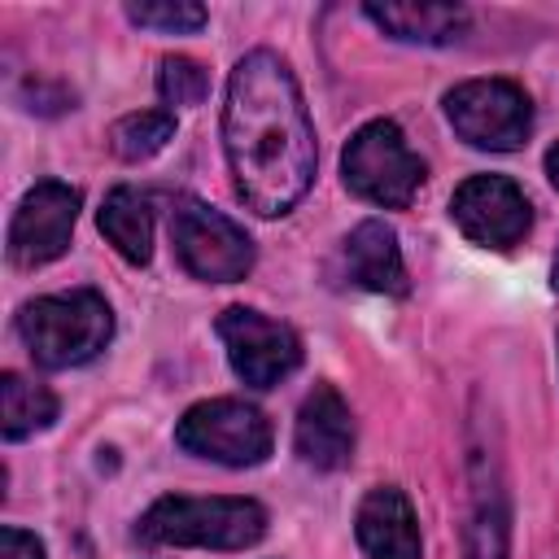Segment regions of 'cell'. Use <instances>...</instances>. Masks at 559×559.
Returning <instances> with one entry per match:
<instances>
[{
  "label": "cell",
  "instance_id": "1",
  "mask_svg": "<svg viewBox=\"0 0 559 559\" xmlns=\"http://www.w3.org/2000/svg\"><path fill=\"white\" fill-rule=\"evenodd\" d=\"M223 148L236 197L262 214H288L314 179V127L293 70L258 48L245 52L227 79Z\"/></svg>",
  "mask_w": 559,
  "mask_h": 559
},
{
  "label": "cell",
  "instance_id": "2",
  "mask_svg": "<svg viewBox=\"0 0 559 559\" xmlns=\"http://www.w3.org/2000/svg\"><path fill=\"white\" fill-rule=\"evenodd\" d=\"M17 336L35 367L66 371L96 358L114 336V310L96 288H70L52 297H35L17 314Z\"/></svg>",
  "mask_w": 559,
  "mask_h": 559
},
{
  "label": "cell",
  "instance_id": "3",
  "mask_svg": "<svg viewBox=\"0 0 559 559\" xmlns=\"http://www.w3.org/2000/svg\"><path fill=\"white\" fill-rule=\"evenodd\" d=\"M266 533V507L253 498H157L140 524L135 537L148 546H205V550H245L262 542Z\"/></svg>",
  "mask_w": 559,
  "mask_h": 559
},
{
  "label": "cell",
  "instance_id": "4",
  "mask_svg": "<svg viewBox=\"0 0 559 559\" xmlns=\"http://www.w3.org/2000/svg\"><path fill=\"white\" fill-rule=\"evenodd\" d=\"M341 175L354 197L384 205V210H402V205H411V197L419 192L428 170H424L419 153L406 144L402 127L389 118H376V122L358 127L354 140L345 144Z\"/></svg>",
  "mask_w": 559,
  "mask_h": 559
},
{
  "label": "cell",
  "instance_id": "5",
  "mask_svg": "<svg viewBox=\"0 0 559 559\" xmlns=\"http://www.w3.org/2000/svg\"><path fill=\"white\" fill-rule=\"evenodd\" d=\"M271 441H275L271 419L258 406L236 402V397L197 402L175 424V445L179 450H188L197 459H210V463H223V467L262 463L271 454Z\"/></svg>",
  "mask_w": 559,
  "mask_h": 559
},
{
  "label": "cell",
  "instance_id": "6",
  "mask_svg": "<svg viewBox=\"0 0 559 559\" xmlns=\"http://www.w3.org/2000/svg\"><path fill=\"white\" fill-rule=\"evenodd\" d=\"M170 240L183 271L205 284H236L253 271V240L245 236V227H236L205 201L179 197L170 205Z\"/></svg>",
  "mask_w": 559,
  "mask_h": 559
},
{
  "label": "cell",
  "instance_id": "7",
  "mask_svg": "<svg viewBox=\"0 0 559 559\" xmlns=\"http://www.w3.org/2000/svg\"><path fill=\"white\" fill-rule=\"evenodd\" d=\"M445 118L467 144L511 153L533 131V100L511 79H472L445 92Z\"/></svg>",
  "mask_w": 559,
  "mask_h": 559
},
{
  "label": "cell",
  "instance_id": "8",
  "mask_svg": "<svg viewBox=\"0 0 559 559\" xmlns=\"http://www.w3.org/2000/svg\"><path fill=\"white\" fill-rule=\"evenodd\" d=\"M218 336L227 345V362L231 371L249 384V389H271L284 376H293L301 367V341L288 323L266 319L262 310L249 306H227L218 314Z\"/></svg>",
  "mask_w": 559,
  "mask_h": 559
},
{
  "label": "cell",
  "instance_id": "9",
  "mask_svg": "<svg viewBox=\"0 0 559 559\" xmlns=\"http://www.w3.org/2000/svg\"><path fill=\"white\" fill-rule=\"evenodd\" d=\"M74 218H79V192L70 183H57V179L35 183L17 201V214L9 223V262L22 271L57 262L70 249Z\"/></svg>",
  "mask_w": 559,
  "mask_h": 559
},
{
  "label": "cell",
  "instance_id": "10",
  "mask_svg": "<svg viewBox=\"0 0 559 559\" xmlns=\"http://www.w3.org/2000/svg\"><path fill=\"white\" fill-rule=\"evenodd\" d=\"M450 218L467 240L485 249H511L515 240H524L533 210H528V197L507 175H472L454 188Z\"/></svg>",
  "mask_w": 559,
  "mask_h": 559
},
{
  "label": "cell",
  "instance_id": "11",
  "mask_svg": "<svg viewBox=\"0 0 559 559\" xmlns=\"http://www.w3.org/2000/svg\"><path fill=\"white\" fill-rule=\"evenodd\" d=\"M293 445H297V459L310 463L314 472H336L354 459V415L332 384H314L306 393L297 411Z\"/></svg>",
  "mask_w": 559,
  "mask_h": 559
},
{
  "label": "cell",
  "instance_id": "12",
  "mask_svg": "<svg viewBox=\"0 0 559 559\" xmlns=\"http://www.w3.org/2000/svg\"><path fill=\"white\" fill-rule=\"evenodd\" d=\"M354 533L367 559H424L415 507L397 485H380L358 502Z\"/></svg>",
  "mask_w": 559,
  "mask_h": 559
},
{
  "label": "cell",
  "instance_id": "13",
  "mask_svg": "<svg viewBox=\"0 0 559 559\" xmlns=\"http://www.w3.org/2000/svg\"><path fill=\"white\" fill-rule=\"evenodd\" d=\"M345 271L367 293H384V297H406L411 293L406 262H402V249H397V231L384 218H362L349 231V240H345Z\"/></svg>",
  "mask_w": 559,
  "mask_h": 559
},
{
  "label": "cell",
  "instance_id": "14",
  "mask_svg": "<svg viewBox=\"0 0 559 559\" xmlns=\"http://www.w3.org/2000/svg\"><path fill=\"white\" fill-rule=\"evenodd\" d=\"M362 13L406 44H459L472 26L463 4H367Z\"/></svg>",
  "mask_w": 559,
  "mask_h": 559
},
{
  "label": "cell",
  "instance_id": "15",
  "mask_svg": "<svg viewBox=\"0 0 559 559\" xmlns=\"http://www.w3.org/2000/svg\"><path fill=\"white\" fill-rule=\"evenodd\" d=\"M105 240L135 266H144L153 258V214H148V201L135 192V188H114L105 201H100V214H96Z\"/></svg>",
  "mask_w": 559,
  "mask_h": 559
},
{
  "label": "cell",
  "instance_id": "16",
  "mask_svg": "<svg viewBox=\"0 0 559 559\" xmlns=\"http://www.w3.org/2000/svg\"><path fill=\"white\" fill-rule=\"evenodd\" d=\"M52 419H57V393L52 389H44L17 371L0 376V432H4V441L35 437Z\"/></svg>",
  "mask_w": 559,
  "mask_h": 559
},
{
  "label": "cell",
  "instance_id": "17",
  "mask_svg": "<svg viewBox=\"0 0 559 559\" xmlns=\"http://www.w3.org/2000/svg\"><path fill=\"white\" fill-rule=\"evenodd\" d=\"M170 135H175V114L170 109H135V114H122L109 127V148L122 162H144V157L162 153Z\"/></svg>",
  "mask_w": 559,
  "mask_h": 559
},
{
  "label": "cell",
  "instance_id": "18",
  "mask_svg": "<svg viewBox=\"0 0 559 559\" xmlns=\"http://www.w3.org/2000/svg\"><path fill=\"white\" fill-rule=\"evenodd\" d=\"M507 502L498 485H476V507L467 524V559H507Z\"/></svg>",
  "mask_w": 559,
  "mask_h": 559
},
{
  "label": "cell",
  "instance_id": "19",
  "mask_svg": "<svg viewBox=\"0 0 559 559\" xmlns=\"http://www.w3.org/2000/svg\"><path fill=\"white\" fill-rule=\"evenodd\" d=\"M127 17L135 26H153V31H201L205 26V9L192 4V0H144V4H127Z\"/></svg>",
  "mask_w": 559,
  "mask_h": 559
},
{
  "label": "cell",
  "instance_id": "20",
  "mask_svg": "<svg viewBox=\"0 0 559 559\" xmlns=\"http://www.w3.org/2000/svg\"><path fill=\"white\" fill-rule=\"evenodd\" d=\"M157 92L166 105H201L210 92V79L192 57H166L157 70Z\"/></svg>",
  "mask_w": 559,
  "mask_h": 559
},
{
  "label": "cell",
  "instance_id": "21",
  "mask_svg": "<svg viewBox=\"0 0 559 559\" xmlns=\"http://www.w3.org/2000/svg\"><path fill=\"white\" fill-rule=\"evenodd\" d=\"M0 559H44V542L26 528H0Z\"/></svg>",
  "mask_w": 559,
  "mask_h": 559
},
{
  "label": "cell",
  "instance_id": "22",
  "mask_svg": "<svg viewBox=\"0 0 559 559\" xmlns=\"http://www.w3.org/2000/svg\"><path fill=\"white\" fill-rule=\"evenodd\" d=\"M546 179L559 188V144H550V148H546Z\"/></svg>",
  "mask_w": 559,
  "mask_h": 559
},
{
  "label": "cell",
  "instance_id": "23",
  "mask_svg": "<svg viewBox=\"0 0 559 559\" xmlns=\"http://www.w3.org/2000/svg\"><path fill=\"white\" fill-rule=\"evenodd\" d=\"M550 284L559 288V253H555V266H550Z\"/></svg>",
  "mask_w": 559,
  "mask_h": 559
}]
</instances>
